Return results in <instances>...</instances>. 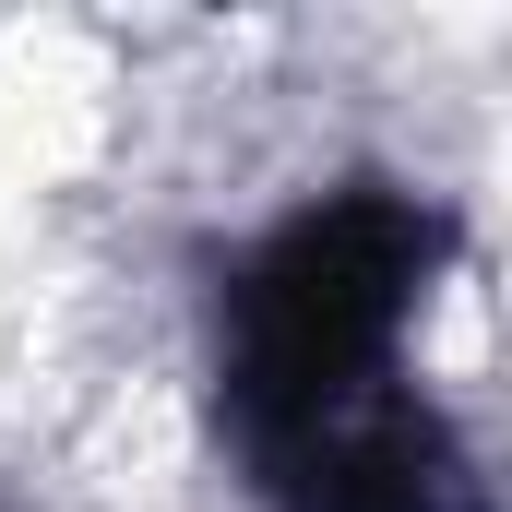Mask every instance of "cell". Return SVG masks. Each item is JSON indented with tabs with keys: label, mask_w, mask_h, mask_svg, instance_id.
<instances>
[{
	"label": "cell",
	"mask_w": 512,
	"mask_h": 512,
	"mask_svg": "<svg viewBox=\"0 0 512 512\" xmlns=\"http://www.w3.org/2000/svg\"><path fill=\"white\" fill-rule=\"evenodd\" d=\"M441 262H453V215L393 179H346L298 203L286 227H262L251 262L227 274V322H215V393H227L239 465L393 393L405 322L429 310Z\"/></svg>",
	"instance_id": "cell-1"
},
{
	"label": "cell",
	"mask_w": 512,
	"mask_h": 512,
	"mask_svg": "<svg viewBox=\"0 0 512 512\" xmlns=\"http://www.w3.org/2000/svg\"><path fill=\"white\" fill-rule=\"evenodd\" d=\"M251 489L274 512H489V477H477L465 429L417 382H393L370 405L251 453Z\"/></svg>",
	"instance_id": "cell-2"
}]
</instances>
